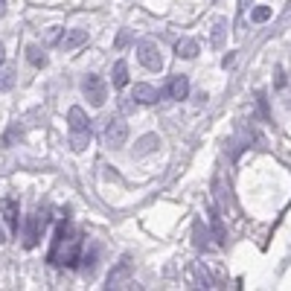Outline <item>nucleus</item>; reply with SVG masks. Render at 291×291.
Instances as JSON below:
<instances>
[{
    "label": "nucleus",
    "mask_w": 291,
    "mask_h": 291,
    "mask_svg": "<svg viewBox=\"0 0 291 291\" xmlns=\"http://www.w3.org/2000/svg\"><path fill=\"white\" fill-rule=\"evenodd\" d=\"M82 262V242L79 239H70L67 242V251L61 254V265H67V268H76Z\"/></svg>",
    "instance_id": "9"
},
{
    "label": "nucleus",
    "mask_w": 291,
    "mask_h": 291,
    "mask_svg": "<svg viewBox=\"0 0 291 291\" xmlns=\"http://www.w3.org/2000/svg\"><path fill=\"white\" fill-rule=\"evenodd\" d=\"M12 85H15V70L0 64V90H9Z\"/></svg>",
    "instance_id": "21"
},
{
    "label": "nucleus",
    "mask_w": 291,
    "mask_h": 291,
    "mask_svg": "<svg viewBox=\"0 0 291 291\" xmlns=\"http://www.w3.org/2000/svg\"><path fill=\"white\" fill-rule=\"evenodd\" d=\"M175 52H178L181 58H195V55H198V41H195V38H181V41L175 44Z\"/></svg>",
    "instance_id": "14"
},
{
    "label": "nucleus",
    "mask_w": 291,
    "mask_h": 291,
    "mask_svg": "<svg viewBox=\"0 0 291 291\" xmlns=\"http://www.w3.org/2000/svg\"><path fill=\"white\" fill-rule=\"evenodd\" d=\"M3 58H6V52H3V41H0V64H3Z\"/></svg>",
    "instance_id": "27"
},
{
    "label": "nucleus",
    "mask_w": 291,
    "mask_h": 291,
    "mask_svg": "<svg viewBox=\"0 0 291 291\" xmlns=\"http://www.w3.org/2000/svg\"><path fill=\"white\" fill-rule=\"evenodd\" d=\"M227 29H230L227 17H219V20L213 23V35H210V44H213V47H224V38H227Z\"/></svg>",
    "instance_id": "13"
},
{
    "label": "nucleus",
    "mask_w": 291,
    "mask_h": 291,
    "mask_svg": "<svg viewBox=\"0 0 291 291\" xmlns=\"http://www.w3.org/2000/svg\"><path fill=\"white\" fill-rule=\"evenodd\" d=\"M102 140L108 149H122L125 146V140H128V125L120 120V117H114V120H108L102 131Z\"/></svg>",
    "instance_id": "3"
},
{
    "label": "nucleus",
    "mask_w": 291,
    "mask_h": 291,
    "mask_svg": "<svg viewBox=\"0 0 291 291\" xmlns=\"http://www.w3.org/2000/svg\"><path fill=\"white\" fill-rule=\"evenodd\" d=\"M90 146V134H70V149L76 154H82Z\"/></svg>",
    "instance_id": "20"
},
{
    "label": "nucleus",
    "mask_w": 291,
    "mask_h": 291,
    "mask_svg": "<svg viewBox=\"0 0 291 291\" xmlns=\"http://www.w3.org/2000/svg\"><path fill=\"white\" fill-rule=\"evenodd\" d=\"M58 44H61V50L64 52L79 50L82 44H87V29H67V32L58 38Z\"/></svg>",
    "instance_id": "6"
},
{
    "label": "nucleus",
    "mask_w": 291,
    "mask_h": 291,
    "mask_svg": "<svg viewBox=\"0 0 291 291\" xmlns=\"http://www.w3.org/2000/svg\"><path fill=\"white\" fill-rule=\"evenodd\" d=\"M82 90H85L87 102L93 105V108H102L105 99H108V85H105L102 76H96V73L85 76V82H82Z\"/></svg>",
    "instance_id": "2"
},
{
    "label": "nucleus",
    "mask_w": 291,
    "mask_h": 291,
    "mask_svg": "<svg viewBox=\"0 0 291 291\" xmlns=\"http://www.w3.org/2000/svg\"><path fill=\"white\" fill-rule=\"evenodd\" d=\"M128 44V32H120V38H117V47H125Z\"/></svg>",
    "instance_id": "24"
},
{
    "label": "nucleus",
    "mask_w": 291,
    "mask_h": 291,
    "mask_svg": "<svg viewBox=\"0 0 291 291\" xmlns=\"http://www.w3.org/2000/svg\"><path fill=\"white\" fill-rule=\"evenodd\" d=\"M131 96H134L140 105H154L160 99V93H157L152 85H146V82H137V85L131 87Z\"/></svg>",
    "instance_id": "8"
},
{
    "label": "nucleus",
    "mask_w": 291,
    "mask_h": 291,
    "mask_svg": "<svg viewBox=\"0 0 291 291\" xmlns=\"http://www.w3.org/2000/svg\"><path fill=\"white\" fill-rule=\"evenodd\" d=\"M111 85L114 87L128 85V64H125V61H117V64H114V70H111Z\"/></svg>",
    "instance_id": "16"
},
{
    "label": "nucleus",
    "mask_w": 291,
    "mask_h": 291,
    "mask_svg": "<svg viewBox=\"0 0 291 291\" xmlns=\"http://www.w3.org/2000/svg\"><path fill=\"white\" fill-rule=\"evenodd\" d=\"M26 58H29V64H32V67H47V55H44L41 47H35V44L26 50Z\"/></svg>",
    "instance_id": "19"
},
{
    "label": "nucleus",
    "mask_w": 291,
    "mask_h": 291,
    "mask_svg": "<svg viewBox=\"0 0 291 291\" xmlns=\"http://www.w3.org/2000/svg\"><path fill=\"white\" fill-rule=\"evenodd\" d=\"M131 271H134L131 259H128V257L120 259V262L111 268V274H108V289H125V286H128V280H131Z\"/></svg>",
    "instance_id": "4"
},
{
    "label": "nucleus",
    "mask_w": 291,
    "mask_h": 291,
    "mask_svg": "<svg viewBox=\"0 0 291 291\" xmlns=\"http://www.w3.org/2000/svg\"><path fill=\"white\" fill-rule=\"evenodd\" d=\"M251 3H254V0H239V12H248V9H251Z\"/></svg>",
    "instance_id": "25"
},
{
    "label": "nucleus",
    "mask_w": 291,
    "mask_h": 291,
    "mask_svg": "<svg viewBox=\"0 0 291 291\" xmlns=\"http://www.w3.org/2000/svg\"><path fill=\"white\" fill-rule=\"evenodd\" d=\"M96 265H99V245H90V251L82 254V274L93 277L96 274Z\"/></svg>",
    "instance_id": "10"
},
{
    "label": "nucleus",
    "mask_w": 291,
    "mask_h": 291,
    "mask_svg": "<svg viewBox=\"0 0 291 291\" xmlns=\"http://www.w3.org/2000/svg\"><path fill=\"white\" fill-rule=\"evenodd\" d=\"M210 230H213V242L222 248V245H227V230H224V222H222V216L213 210L210 213Z\"/></svg>",
    "instance_id": "11"
},
{
    "label": "nucleus",
    "mask_w": 291,
    "mask_h": 291,
    "mask_svg": "<svg viewBox=\"0 0 291 291\" xmlns=\"http://www.w3.org/2000/svg\"><path fill=\"white\" fill-rule=\"evenodd\" d=\"M166 96H169V99H178V102L189 96V79L184 76V73L169 79V85H166Z\"/></svg>",
    "instance_id": "7"
},
{
    "label": "nucleus",
    "mask_w": 291,
    "mask_h": 291,
    "mask_svg": "<svg viewBox=\"0 0 291 291\" xmlns=\"http://www.w3.org/2000/svg\"><path fill=\"white\" fill-rule=\"evenodd\" d=\"M6 15V0H0V17Z\"/></svg>",
    "instance_id": "26"
},
{
    "label": "nucleus",
    "mask_w": 291,
    "mask_h": 291,
    "mask_svg": "<svg viewBox=\"0 0 291 291\" xmlns=\"http://www.w3.org/2000/svg\"><path fill=\"white\" fill-rule=\"evenodd\" d=\"M192 236H195V248H198V251H207V248H210V230L204 227V222L192 224Z\"/></svg>",
    "instance_id": "15"
},
{
    "label": "nucleus",
    "mask_w": 291,
    "mask_h": 291,
    "mask_svg": "<svg viewBox=\"0 0 291 291\" xmlns=\"http://www.w3.org/2000/svg\"><path fill=\"white\" fill-rule=\"evenodd\" d=\"M268 17H271V6H257V9L251 12V20H254V23H265Z\"/></svg>",
    "instance_id": "22"
},
{
    "label": "nucleus",
    "mask_w": 291,
    "mask_h": 291,
    "mask_svg": "<svg viewBox=\"0 0 291 291\" xmlns=\"http://www.w3.org/2000/svg\"><path fill=\"white\" fill-rule=\"evenodd\" d=\"M257 105H259V111H262V117H265V120H271V108H268V96H265L262 90L257 93Z\"/></svg>",
    "instance_id": "23"
},
{
    "label": "nucleus",
    "mask_w": 291,
    "mask_h": 291,
    "mask_svg": "<svg viewBox=\"0 0 291 291\" xmlns=\"http://www.w3.org/2000/svg\"><path fill=\"white\" fill-rule=\"evenodd\" d=\"M38 224H41V216H29L26 219V239H23L26 248H35L38 245Z\"/></svg>",
    "instance_id": "17"
},
{
    "label": "nucleus",
    "mask_w": 291,
    "mask_h": 291,
    "mask_svg": "<svg viewBox=\"0 0 291 291\" xmlns=\"http://www.w3.org/2000/svg\"><path fill=\"white\" fill-rule=\"evenodd\" d=\"M3 219H6V224H9L12 230H17V204L12 201V198L3 201Z\"/></svg>",
    "instance_id": "18"
},
{
    "label": "nucleus",
    "mask_w": 291,
    "mask_h": 291,
    "mask_svg": "<svg viewBox=\"0 0 291 291\" xmlns=\"http://www.w3.org/2000/svg\"><path fill=\"white\" fill-rule=\"evenodd\" d=\"M157 146H160V137H157V134H143V137L137 140V146H134V157H143V154L154 152Z\"/></svg>",
    "instance_id": "12"
},
{
    "label": "nucleus",
    "mask_w": 291,
    "mask_h": 291,
    "mask_svg": "<svg viewBox=\"0 0 291 291\" xmlns=\"http://www.w3.org/2000/svg\"><path fill=\"white\" fill-rule=\"evenodd\" d=\"M3 242H6V230H3V227H0V245H3Z\"/></svg>",
    "instance_id": "28"
},
{
    "label": "nucleus",
    "mask_w": 291,
    "mask_h": 291,
    "mask_svg": "<svg viewBox=\"0 0 291 291\" xmlns=\"http://www.w3.org/2000/svg\"><path fill=\"white\" fill-rule=\"evenodd\" d=\"M137 58H140V64L146 70H152V73H160V70H163V52H160V47H157L154 41H140Z\"/></svg>",
    "instance_id": "1"
},
{
    "label": "nucleus",
    "mask_w": 291,
    "mask_h": 291,
    "mask_svg": "<svg viewBox=\"0 0 291 291\" xmlns=\"http://www.w3.org/2000/svg\"><path fill=\"white\" fill-rule=\"evenodd\" d=\"M67 122H70V134H90V120L79 105H73L67 111Z\"/></svg>",
    "instance_id": "5"
}]
</instances>
